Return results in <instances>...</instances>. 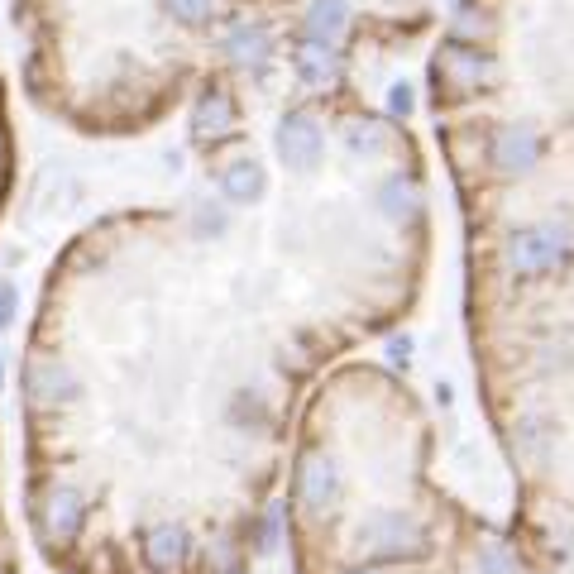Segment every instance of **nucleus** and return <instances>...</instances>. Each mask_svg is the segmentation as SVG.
Returning <instances> with one entry per match:
<instances>
[{"label":"nucleus","mask_w":574,"mask_h":574,"mask_svg":"<svg viewBox=\"0 0 574 574\" xmlns=\"http://www.w3.org/2000/svg\"><path fill=\"white\" fill-rule=\"evenodd\" d=\"M493 77H498L493 58L469 44H445L441 58H436V82H441L450 96H474V91L488 87Z\"/></svg>","instance_id":"obj_1"},{"label":"nucleus","mask_w":574,"mask_h":574,"mask_svg":"<svg viewBox=\"0 0 574 574\" xmlns=\"http://www.w3.org/2000/svg\"><path fill=\"white\" fill-rule=\"evenodd\" d=\"M163 10H168L177 24H192V29H197V24L211 20L216 0H163Z\"/></svg>","instance_id":"obj_16"},{"label":"nucleus","mask_w":574,"mask_h":574,"mask_svg":"<svg viewBox=\"0 0 574 574\" xmlns=\"http://www.w3.org/2000/svg\"><path fill=\"white\" fill-rule=\"evenodd\" d=\"M350 574H378V570H350Z\"/></svg>","instance_id":"obj_22"},{"label":"nucleus","mask_w":574,"mask_h":574,"mask_svg":"<svg viewBox=\"0 0 574 574\" xmlns=\"http://www.w3.org/2000/svg\"><path fill=\"white\" fill-rule=\"evenodd\" d=\"M29 398L39 407H58L63 398H72V374L58 359H34L29 364Z\"/></svg>","instance_id":"obj_9"},{"label":"nucleus","mask_w":574,"mask_h":574,"mask_svg":"<svg viewBox=\"0 0 574 574\" xmlns=\"http://www.w3.org/2000/svg\"><path fill=\"white\" fill-rule=\"evenodd\" d=\"M479 574H522V565H517V555H512V551L488 546V551L479 555Z\"/></svg>","instance_id":"obj_17"},{"label":"nucleus","mask_w":574,"mask_h":574,"mask_svg":"<svg viewBox=\"0 0 574 574\" xmlns=\"http://www.w3.org/2000/svg\"><path fill=\"white\" fill-rule=\"evenodd\" d=\"M292 67H297V77H302L307 87H326V82H335V72H340V58H335L331 44L302 39L297 53H292Z\"/></svg>","instance_id":"obj_11"},{"label":"nucleus","mask_w":574,"mask_h":574,"mask_svg":"<svg viewBox=\"0 0 574 574\" xmlns=\"http://www.w3.org/2000/svg\"><path fill=\"white\" fill-rule=\"evenodd\" d=\"M225 197H230V201H254V197H264V168H259L254 158H244V163H230V168H225Z\"/></svg>","instance_id":"obj_14"},{"label":"nucleus","mask_w":574,"mask_h":574,"mask_svg":"<svg viewBox=\"0 0 574 574\" xmlns=\"http://www.w3.org/2000/svg\"><path fill=\"white\" fill-rule=\"evenodd\" d=\"M378 201H383V211L388 216H412L421 206V192H417V182L412 177H388L383 182V192H378Z\"/></svg>","instance_id":"obj_15"},{"label":"nucleus","mask_w":574,"mask_h":574,"mask_svg":"<svg viewBox=\"0 0 574 574\" xmlns=\"http://www.w3.org/2000/svg\"><path fill=\"white\" fill-rule=\"evenodd\" d=\"M359 546L374 551L378 560H398V555H417L421 551V527L412 517H398V512H383L369 527L359 531Z\"/></svg>","instance_id":"obj_4"},{"label":"nucleus","mask_w":574,"mask_h":574,"mask_svg":"<svg viewBox=\"0 0 574 574\" xmlns=\"http://www.w3.org/2000/svg\"><path fill=\"white\" fill-rule=\"evenodd\" d=\"M10 311H15V287L0 283V331L10 326Z\"/></svg>","instance_id":"obj_20"},{"label":"nucleus","mask_w":574,"mask_h":574,"mask_svg":"<svg viewBox=\"0 0 574 574\" xmlns=\"http://www.w3.org/2000/svg\"><path fill=\"white\" fill-rule=\"evenodd\" d=\"M278 158L292 173H311L321 163V125H316V115L307 111L283 115V125H278Z\"/></svg>","instance_id":"obj_3"},{"label":"nucleus","mask_w":574,"mask_h":574,"mask_svg":"<svg viewBox=\"0 0 574 574\" xmlns=\"http://www.w3.org/2000/svg\"><path fill=\"white\" fill-rule=\"evenodd\" d=\"M144 555H149V565H158V570H177L182 555H187V536H182V527H173V522L149 527V536H144Z\"/></svg>","instance_id":"obj_12"},{"label":"nucleus","mask_w":574,"mask_h":574,"mask_svg":"<svg viewBox=\"0 0 574 574\" xmlns=\"http://www.w3.org/2000/svg\"><path fill=\"white\" fill-rule=\"evenodd\" d=\"M536 158H541V139L531 125H508V130L493 134V168L503 177H522L536 168Z\"/></svg>","instance_id":"obj_6"},{"label":"nucleus","mask_w":574,"mask_h":574,"mask_svg":"<svg viewBox=\"0 0 574 574\" xmlns=\"http://www.w3.org/2000/svg\"><path fill=\"white\" fill-rule=\"evenodd\" d=\"M350 144H354V149H364V154H374V149H378V125H354Z\"/></svg>","instance_id":"obj_19"},{"label":"nucleus","mask_w":574,"mask_h":574,"mask_svg":"<svg viewBox=\"0 0 574 574\" xmlns=\"http://www.w3.org/2000/svg\"><path fill=\"white\" fill-rule=\"evenodd\" d=\"M388 111H393V115H412V87H407V82H398V87L388 91Z\"/></svg>","instance_id":"obj_18"},{"label":"nucleus","mask_w":574,"mask_h":574,"mask_svg":"<svg viewBox=\"0 0 574 574\" xmlns=\"http://www.w3.org/2000/svg\"><path fill=\"white\" fill-rule=\"evenodd\" d=\"M5 154H10V139H5V120H0V168H5Z\"/></svg>","instance_id":"obj_21"},{"label":"nucleus","mask_w":574,"mask_h":574,"mask_svg":"<svg viewBox=\"0 0 574 574\" xmlns=\"http://www.w3.org/2000/svg\"><path fill=\"white\" fill-rule=\"evenodd\" d=\"M225 48H230V58H235L240 67H264L268 53H273V39H268L264 24H240Z\"/></svg>","instance_id":"obj_13"},{"label":"nucleus","mask_w":574,"mask_h":574,"mask_svg":"<svg viewBox=\"0 0 574 574\" xmlns=\"http://www.w3.org/2000/svg\"><path fill=\"white\" fill-rule=\"evenodd\" d=\"M192 134L197 139H230L235 134V101H230V91L225 87H206L197 101V111H192Z\"/></svg>","instance_id":"obj_8"},{"label":"nucleus","mask_w":574,"mask_h":574,"mask_svg":"<svg viewBox=\"0 0 574 574\" xmlns=\"http://www.w3.org/2000/svg\"><path fill=\"white\" fill-rule=\"evenodd\" d=\"M82 512H87V503H82L77 488H67V484L48 488L44 508H39V531H44L48 546H67L72 531H77V522H82Z\"/></svg>","instance_id":"obj_5"},{"label":"nucleus","mask_w":574,"mask_h":574,"mask_svg":"<svg viewBox=\"0 0 574 574\" xmlns=\"http://www.w3.org/2000/svg\"><path fill=\"white\" fill-rule=\"evenodd\" d=\"M350 29V0H311L307 10V39L316 44H340Z\"/></svg>","instance_id":"obj_10"},{"label":"nucleus","mask_w":574,"mask_h":574,"mask_svg":"<svg viewBox=\"0 0 574 574\" xmlns=\"http://www.w3.org/2000/svg\"><path fill=\"white\" fill-rule=\"evenodd\" d=\"M335 493H340V479H335V464L326 455H302L297 460V498L307 503L311 512H326L335 503Z\"/></svg>","instance_id":"obj_7"},{"label":"nucleus","mask_w":574,"mask_h":574,"mask_svg":"<svg viewBox=\"0 0 574 574\" xmlns=\"http://www.w3.org/2000/svg\"><path fill=\"white\" fill-rule=\"evenodd\" d=\"M565 259V230L555 225H531V230H517L508 240V268L522 273V278H536Z\"/></svg>","instance_id":"obj_2"}]
</instances>
